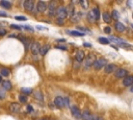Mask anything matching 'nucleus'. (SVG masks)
Here are the masks:
<instances>
[{
	"label": "nucleus",
	"mask_w": 133,
	"mask_h": 120,
	"mask_svg": "<svg viewBox=\"0 0 133 120\" xmlns=\"http://www.w3.org/2000/svg\"><path fill=\"white\" fill-rule=\"evenodd\" d=\"M96 61H97V60H96V55H95V54H93V53L89 54V55H87V58L84 60V67H85V68H89V67L94 66V64H95Z\"/></svg>",
	"instance_id": "1"
},
{
	"label": "nucleus",
	"mask_w": 133,
	"mask_h": 120,
	"mask_svg": "<svg viewBox=\"0 0 133 120\" xmlns=\"http://www.w3.org/2000/svg\"><path fill=\"white\" fill-rule=\"evenodd\" d=\"M106 65H107V61L105 59H98L97 61L95 62V64H94V68L96 70H100L103 67L105 68Z\"/></svg>",
	"instance_id": "2"
},
{
	"label": "nucleus",
	"mask_w": 133,
	"mask_h": 120,
	"mask_svg": "<svg viewBox=\"0 0 133 120\" xmlns=\"http://www.w3.org/2000/svg\"><path fill=\"white\" fill-rule=\"evenodd\" d=\"M114 75L117 78H125L128 76V71L126 69H123V68H118V69L115 70Z\"/></svg>",
	"instance_id": "3"
},
{
	"label": "nucleus",
	"mask_w": 133,
	"mask_h": 120,
	"mask_svg": "<svg viewBox=\"0 0 133 120\" xmlns=\"http://www.w3.org/2000/svg\"><path fill=\"white\" fill-rule=\"evenodd\" d=\"M56 16L58 17V19H64L68 16V10L66 7H58L56 11Z\"/></svg>",
	"instance_id": "4"
},
{
	"label": "nucleus",
	"mask_w": 133,
	"mask_h": 120,
	"mask_svg": "<svg viewBox=\"0 0 133 120\" xmlns=\"http://www.w3.org/2000/svg\"><path fill=\"white\" fill-rule=\"evenodd\" d=\"M41 45L38 42H32L31 45H30V50L33 54H38L39 52H41Z\"/></svg>",
	"instance_id": "5"
},
{
	"label": "nucleus",
	"mask_w": 133,
	"mask_h": 120,
	"mask_svg": "<svg viewBox=\"0 0 133 120\" xmlns=\"http://www.w3.org/2000/svg\"><path fill=\"white\" fill-rule=\"evenodd\" d=\"M71 112H72V115L75 117L76 119H80V118H82V114H81L80 112V110L77 108V107H72L71 108Z\"/></svg>",
	"instance_id": "6"
},
{
	"label": "nucleus",
	"mask_w": 133,
	"mask_h": 120,
	"mask_svg": "<svg viewBox=\"0 0 133 120\" xmlns=\"http://www.w3.org/2000/svg\"><path fill=\"white\" fill-rule=\"evenodd\" d=\"M24 8L26 11H32L33 8H34V2L33 1H31V0H27V1H25L24 2Z\"/></svg>",
	"instance_id": "7"
},
{
	"label": "nucleus",
	"mask_w": 133,
	"mask_h": 120,
	"mask_svg": "<svg viewBox=\"0 0 133 120\" xmlns=\"http://www.w3.org/2000/svg\"><path fill=\"white\" fill-rule=\"evenodd\" d=\"M85 60V53H84V51L82 50H78L77 52H76V61L77 62H82Z\"/></svg>",
	"instance_id": "8"
},
{
	"label": "nucleus",
	"mask_w": 133,
	"mask_h": 120,
	"mask_svg": "<svg viewBox=\"0 0 133 120\" xmlns=\"http://www.w3.org/2000/svg\"><path fill=\"white\" fill-rule=\"evenodd\" d=\"M123 85L125 86V87H129V86H133V76L132 75H128L127 77L124 78L123 81Z\"/></svg>",
	"instance_id": "9"
},
{
	"label": "nucleus",
	"mask_w": 133,
	"mask_h": 120,
	"mask_svg": "<svg viewBox=\"0 0 133 120\" xmlns=\"http://www.w3.org/2000/svg\"><path fill=\"white\" fill-rule=\"evenodd\" d=\"M54 104L56 107H58V108H63L64 107V98L63 97H60V96H57L55 98V100H54Z\"/></svg>",
	"instance_id": "10"
},
{
	"label": "nucleus",
	"mask_w": 133,
	"mask_h": 120,
	"mask_svg": "<svg viewBox=\"0 0 133 120\" xmlns=\"http://www.w3.org/2000/svg\"><path fill=\"white\" fill-rule=\"evenodd\" d=\"M104 70H105L106 73H112L113 71L117 70V66H115L114 64H108V65H106Z\"/></svg>",
	"instance_id": "11"
},
{
	"label": "nucleus",
	"mask_w": 133,
	"mask_h": 120,
	"mask_svg": "<svg viewBox=\"0 0 133 120\" xmlns=\"http://www.w3.org/2000/svg\"><path fill=\"white\" fill-rule=\"evenodd\" d=\"M114 27H115V29H117L118 33H123V31H125L126 29V27H125V25H124L122 22H115V24H114Z\"/></svg>",
	"instance_id": "12"
},
{
	"label": "nucleus",
	"mask_w": 133,
	"mask_h": 120,
	"mask_svg": "<svg viewBox=\"0 0 133 120\" xmlns=\"http://www.w3.org/2000/svg\"><path fill=\"white\" fill-rule=\"evenodd\" d=\"M10 111H12L13 113H19L20 110H21V107H20L19 104H17V102H14V104H10Z\"/></svg>",
	"instance_id": "13"
},
{
	"label": "nucleus",
	"mask_w": 133,
	"mask_h": 120,
	"mask_svg": "<svg viewBox=\"0 0 133 120\" xmlns=\"http://www.w3.org/2000/svg\"><path fill=\"white\" fill-rule=\"evenodd\" d=\"M47 8V5L44 1H39L38 2V12L39 13H44Z\"/></svg>",
	"instance_id": "14"
},
{
	"label": "nucleus",
	"mask_w": 133,
	"mask_h": 120,
	"mask_svg": "<svg viewBox=\"0 0 133 120\" xmlns=\"http://www.w3.org/2000/svg\"><path fill=\"white\" fill-rule=\"evenodd\" d=\"M82 119L83 120H94V116L89 113V111L85 110L82 114Z\"/></svg>",
	"instance_id": "15"
},
{
	"label": "nucleus",
	"mask_w": 133,
	"mask_h": 120,
	"mask_svg": "<svg viewBox=\"0 0 133 120\" xmlns=\"http://www.w3.org/2000/svg\"><path fill=\"white\" fill-rule=\"evenodd\" d=\"M108 40H109V41H111V42H113V43H115V44H118V45L125 42L124 40H122L120 38H117V37H112V36H110L108 38Z\"/></svg>",
	"instance_id": "16"
},
{
	"label": "nucleus",
	"mask_w": 133,
	"mask_h": 120,
	"mask_svg": "<svg viewBox=\"0 0 133 120\" xmlns=\"http://www.w3.org/2000/svg\"><path fill=\"white\" fill-rule=\"evenodd\" d=\"M102 18H103L104 22H106V23H110V21H111V15H110L109 13L107 12H104L103 15H102Z\"/></svg>",
	"instance_id": "17"
},
{
	"label": "nucleus",
	"mask_w": 133,
	"mask_h": 120,
	"mask_svg": "<svg viewBox=\"0 0 133 120\" xmlns=\"http://www.w3.org/2000/svg\"><path fill=\"white\" fill-rule=\"evenodd\" d=\"M69 35L71 36H75V37H83L85 36V33H80V31H76V30H68L67 31Z\"/></svg>",
	"instance_id": "18"
},
{
	"label": "nucleus",
	"mask_w": 133,
	"mask_h": 120,
	"mask_svg": "<svg viewBox=\"0 0 133 120\" xmlns=\"http://www.w3.org/2000/svg\"><path fill=\"white\" fill-rule=\"evenodd\" d=\"M49 50H50V45H44V46L41 48V52L39 53H41L42 55H45Z\"/></svg>",
	"instance_id": "19"
},
{
	"label": "nucleus",
	"mask_w": 133,
	"mask_h": 120,
	"mask_svg": "<svg viewBox=\"0 0 133 120\" xmlns=\"http://www.w3.org/2000/svg\"><path fill=\"white\" fill-rule=\"evenodd\" d=\"M34 97H35L36 100L43 101V94H42L41 91H35V92H34Z\"/></svg>",
	"instance_id": "20"
},
{
	"label": "nucleus",
	"mask_w": 133,
	"mask_h": 120,
	"mask_svg": "<svg viewBox=\"0 0 133 120\" xmlns=\"http://www.w3.org/2000/svg\"><path fill=\"white\" fill-rule=\"evenodd\" d=\"M111 18H113L114 20H117V22H118V20L121 18V14L118 13L117 10L112 11V14H111Z\"/></svg>",
	"instance_id": "21"
},
{
	"label": "nucleus",
	"mask_w": 133,
	"mask_h": 120,
	"mask_svg": "<svg viewBox=\"0 0 133 120\" xmlns=\"http://www.w3.org/2000/svg\"><path fill=\"white\" fill-rule=\"evenodd\" d=\"M2 86H3V88L5 90H10L12 89V82H10V81H4L3 84H2Z\"/></svg>",
	"instance_id": "22"
},
{
	"label": "nucleus",
	"mask_w": 133,
	"mask_h": 120,
	"mask_svg": "<svg viewBox=\"0 0 133 120\" xmlns=\"http://www.w3.org/2000/svg\"><path fill=\"white\" fill-rule=\"evenodd\" d=\"M87 19H89V21L92 22V23L97 20L96 19V17H95V15H94V13H93V11H90V12L89 13V15H87Z\"/></svg>",
	"instance_id": "23"
},
{
	"label": "nucleus",
	"mask_w": 133,
	"mask_h": 120,
	"mask_svg": "<svg viewBox=\"0 0 133 120\" xmlns=\"http://www.w3.org/2000/svg\"><path fill=\"white\" fill-rule=\"evenodd\" d=\"M0 74H1L2 76H5V77H7V76L10 75V70L5 69V68H2V69L0 70Z\"/></svg>",
	"instance_id": "24"
},
{
	"label": "nucleus",
	"mask_w": 133,
	"mask_h": 120,
	"mask_svg": "<svg viewBox=\"0 0 133 120\" xmlns=\"http://www.w3.org/2000/svg\"><path fill=\"white\" fill-rule=\"evenodd\" d=\"M98 41L101 43V44H104V45H107L109 44V40L106 39V38H103V37H100V38L98 39Z\"/></svg>",
	"instance_id": "25"
},
{
	"label": "nucleus",
	"mask_w": 133,
	"mask_h": 120,
	"mask_svg": "<svg viewBox=\"0 0 133 120\" xmlns=\"http://www.w3.org/2000/svg\"><path fill=\"white\" fill-rule=\"evenodd\" d=\"M118 46L122 47V48H127V49H132V48H133L132 45H130V44H128V43H126V42L122 43V44H120Z\"/></svg>",
	"instance_id": "26"
},
{
	"label": "nucleus",
	"mask_w": 133,
	"mask_h": 120,
	"mask_svg": "<svg viewBox=\"0 0 133 120\" xmlns=\"http://www.w3.org/2000/svg\"><path fill=\"white\" fill-rule=\"evenodd\" d=\"M93 13H94V15H95V17H96V19L97 20L100 18V11H99L98 7H95L94 10H93Z\"/></svg>",
	"instance_id": "27"
},
{
	"label": "nucleus",
	"mask_w": 133,
	"mask_h": 120,
	"mask_svg": "<svg viewBox=\"0 0 133 120\" xmlns=\"http://www.w3.org/2000/svg\"><path fill=\"white\" fill-rule=\"evenodd\" d=\"M0 4L2 5V6H4V7H6V8H10V6H12V3H10V2H8V1H1L0 2Z\"/></svg>",
	"instance_id": "28"
},
{
	"label": "nucleus",
	"mask_w": 133,
	"mask_h": 120,
	"mask_svg": "<svg viewBox=\"0 0 133 120\" xmlns=\"http://www.w3.org/2000/svg\"><path fill=\"white\" fill-rule=\"evenodd\" d=\"M19 100H20V102L24 104V102L27 101V97L25 96V95H20V96H19Z\"/></svg>",
	"instance_id": "29"
},
{
	"label": "nucleus",
	"mask_w": 133,
	"mask_h": 120,
	"mask_svg": "<svg viewBox=\"0 0 133 120\" xmlns=\"http://www.w3.org/2000/svg\"><path fill=\"white\" fill-rule=\"evenodd\" d=\"M22 92L24 94H26V95H28V94H30L32 92V90L29 89V88H23V89H22Z\"/></svg>",
	"instance_id": "30"
},
{
	"label": "nucleus",
	"mask_w": 133,
	"mask_h": 120,
	"mask_svg": "<svg viewBox=\"0 0 133 120\" xmlns=\"http://www.w3.org/2000/svg\"><path fill=\"white\" fill-rule=\"evenodd\" d=\"M15 19H16V20H20V21H25V20H26V17H23V16H16Z\"/></svg>",
	"instance_id": "31"
},
{
	"label": "nucleus",
	"mask_w": 133,
	"mask_h": 120,
	"mask_svg": "<svg viewBox=\"0 0 133 120\" xmlns=\"http://www.w3.org/2000/svg\"><path fill=\"white\" fill-rule=\"evenodd\" d=\"M64 105H66V107H69V104H70V99L68 98V97H66V98H64Z\"/></svg>",
	"instance_id": "32"
},
{
	"label": "nucleus",
	"mask_w": 133,
	"mask_h": 120,
	"mask_svg": "<svg viewBox=\"0 0 133 120\" xmlns=\"http://www.w3.org/2000/svg\"><path fill=\"white\" fill-rule=\"evenodd\" d=\"M6 35V30L4 29V28H0V36H5Z\"/></svg>",
	"instance_id": "33"
},
{
	"label": "nucleus",
	"mask_w": 133,
	"mask_h": 120,
	"mask_svg": "<svg viewBox=\"0 0 133 120\" xmlns=\"http://www.w3.org/2000/svg\"><path fill=\"white\" fill-rule=\"evenodd\" d=\"M104 31H105L106 33H111V28H110L109 26H106L105 28H104Z\"/></svg>",
	"instance_id": "34"
},
{
	"label": "nucleus",
	"mask_w": 133,
	"mask_h": 120,
	"mask_svg": "<svg viewBox=\"0 0 133 120\" xmlns=\"http://www.w3.org/2000/svg\"><path fill=\"white\" fill-rule=\"evenodd\" d=\"M80 4L83 6V8H87V2H85V1H80Z\"/></svg>",
	"instance_id": "35"
},
{
	"label": "nucleus",
	"mask_w": 133,
	"mask_h": 120,
	"mask_svg": "<svg viewBox=\"0 0 133 120\" xmlns=\"http://www.w3.org/2000/svg\"><path fill=\"white\" fill-rule=\"evenodd\" d=\"M56 48H58V49H63V50H67V47L66 46H61V45H57Z\"/></svg>",
	"instance_id": "36"
},
{
	"label": "nucleus",
	"mask_w": 133,
	"mask_h": 120,
	"mask_svg": "<svg viewBox=\"0 0 133 120\" xmlns=\"http://www.w3.org/2000/svg\"><path fill=\"white\" fill-rule=\"evenodd\" d=\"M5 97V93L2 90H0V98H4Z\"/></svg>",
	"instance_id": "37"
},
{
	"label": "nucleus",
	"mask_w": 133,
	"mask_h": 120,
	"mask_svg": "<svg viewBox=\"0 0 133 120\" xmlns=\"http://www.w3.org/2000/svg\"><path fill=\"white\" fill-rule=\"evenodd\" d=\"M36 28H38V29H39V30H47V28H46V27L39 26V25H38V26H36Z\"/></svg>",
	"instance_id": "38"
},
{
	"label": "nucleus",
	"mask_w": 133,
	"mask_h": 120,
	"mask_svg": "<svg viewBox=\"0 0 133 120\" xmlns=\"http://www.w3.org/2000/svg\"><path fill=\"white\" fill-rule=\"evenodd\" d=\"M12 27L13 28H16V29H21V26H18V25H15V24H12Z\"/></svg>",
	"instance_id": "39"
},
{
	"label": "nucleus",
	"mask_w": 133,
	"mask_h": 120,
	"mask_svg": "<svg viewBox=\"0 0 133 120\" xmlns=\"http://www.w3.org/2000/svg\"><path fill=\"white\" fill-rule=\"evenodd\" d=\"M27 111H28V112H32V111H33V109H32V107H31V105H28V107H27Z\"/></svg>",
	"instance_id": "40"
},
{
	"label": "nucleus",
	"mask_w": 133,
	"mask_h": 120,
	"mask_svg": "<svg viewBox=\"0 0 133 120\" xmlns=\"http://www.w3.org/2000/svg\"><path fill=\"white\" fill-rule=\"evenodd\" d=\"M23 28H25V29H27V30H33V28L32 27H30V26H23Z\"/></svg>",
	"instance_id": "41"
},
{
	"label": "nucleus",
	"mask_w": 133,
	"mask_h": 120,
	"mask_svg": "<svg viewBox=\"0 0 133 120\" xmlns=\"http://www.w3.org/2000/svg\"><path fill=\"white\" fill-rule=\"evenodd\" d=\"M83 46H85V47H92V45H90L89 43H83Z\"/></svg>",
	"instance_id": "42"
},
{
	"label": "nucleus",
	"mask_w": 133,
	"mask_h": 120,
	"mask_svg": "<svg viewBox=\"0 0 133 120\" xmlns=\"http://www.w3.org/2000/svg\"><path fill=\"white\" fill-rule=\"evenodd\" d=\"M57 23H59V24H63V23H64L63 19H57Z\"/></svg>",
	"instance_id": "43"
},
{
	"label": "nucleus",
	"mask_w": 133,
	"mask_h": 120,
	"mask_svg": "<svg viewBox=\"0 0 133 120\" xmlns=\"http://www.w3.org/2000/svg\"><path fill=\"white\" fill-rule=\"evenodd\" d=\"M0 16H6V14H5V13H0Z\"/></svg>",
	"instance_id": "44"
},
{
	"label": "nucleus",
	"mask_w": 133,
	"mask_h": 120,
	"mask_svg": "<svg viewBox=\"0 0 133 120\" xmlns=\"http://www.w3.org/2000/svg\"><path fill=\"white\" fill-rule=\"evenodd\" d=\"M130 92H132V93H133V86H132L131 88H130Z\"/></svg>",
	"instance_id": "45"
},
{
	"label": "nucleus",
	"mask_w": 133,
	"mask_h": 120,
	"mask_svg": "<svg viewBox=\"0 0 133 120\" xmlns=\"http://www.w3.org/2000/svg\"><path fill=\"white\" fill-rule=\"evenodd\" d=\"M2 82V77H1V75H0V82Z\"/></svg>",
	"instance_id": "46"
},
{
	"label": "nucleus",
	"mask_w": 133,
	"mask_h": 120,
	"mask_svg": "<svg viewBox=\"0 0 133 120\" xmlns=\"http://www.w3.org/2000/svg\"><path fill=\"white\" fill-rule=\"evenodd\" d=\"M131 26H132V28H133V24H131Z\"/></svg>",
	"instance_id": "47"
},
{
	"label": "nucleus",
	"mask_w": 133,
	"mask_h": 120,
	"mask_svg": "<svg viewBox=\"0 0 133 120\" xmlns=\"http://www.w3.org/2000/svg\"><path fill=\"white\" fill-rule=\"evenodd\" d=\"M132 18H133V14H132Z\"/></svg>",
	"instance_id": "48"
}]
</instances>
